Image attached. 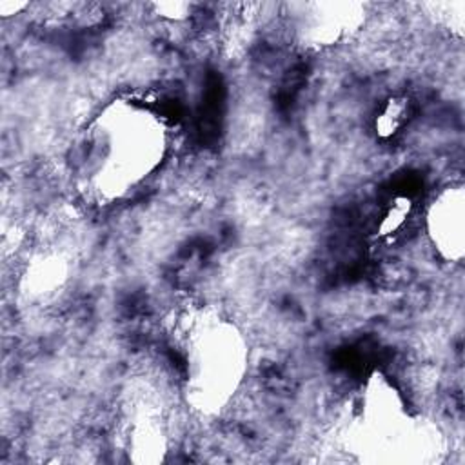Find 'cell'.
Instances as JSON below:
<instances>
[{
    "instance_id": "6da1fadb",
    "label": "cell",
    "mask_w": 465,
    "mask_h": 465,
    "mask_svg": "<svg viewBox=\"0 0 465 465\" xmlns=\"http://www.w3.org/2000/svg\"><path fill=\"white\" fill-rule=\"evenodd\" d=\"M107 124L111 133H104V145L94 143L100 149L93 147L96 160H100L93 178L98 191L120 194L156 165L162 156L163 136L154 120L138 111L120 116L122 129L118 133L111 116Z\"/></svg>"
},
{
    "instance_id": "7a4b0ae2",
    "label": "cell",
    "mask_w": 465,
    "mask_h": 465,
    "mask_svg": "<svg viewBox=\"0 0 465 465\" xmlns=\"http://www.w3.org/2000/svg\"><path fill=\"white\" fill-rule=\"evenodd\" d=\"M187 347V371L191 392L202 409L222 405L234 391L240 371V349L236 336L223 327L205 325L196 329Z\"/></svg>"
},
{
    "instance_id": "3957f363",
    "label": "cell",
    "mask_w": 465,
    "mask_h": 465,
    "mask_svg": "<svg viewBox=\"0 0 465 465\" xmlns=\"http://www.w3.org/2000/svg\"><path fill=\"white\" fill-rule=\"evenodd\" d=\"M430 236L440 252L450 260H460L463 254V193L461 187H450L430 214Z\"/></svg>"
}]
</instances>
